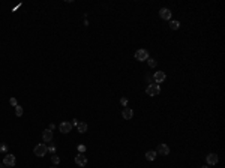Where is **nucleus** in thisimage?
Instances as JSON below:
<instances>
[{"label": "nucleus", "mask_w": 225, "mask_h": 168, "mask_svg": "<svg viewBox=\"0 0 225 168\" xmlns=\"http://www.w3.org/2000/svg\"><path fill=\"white\" fill-rule=\"evenodd\" d=\"M33 153L38 156V158H44L45 155L48 153V147H47V144H36V147L33 149Z\"/></svg>", "instance_id": "obj_1"}, {"label": "nucleus", "mask_w": 225, "mask_h": 168, "mask_svg": "<svg viewBox=\"0 0 225 168\" xmlns=\"http://www.w3.org/2000/svg\"><path fill=\"white\" fill-rule=\"evenodd\" d=\"M146 93H147L149 96H158V95L161 93V87H159V84H156V83L149 84L147 89H146Z\"/></svg>", "instance_id": "obj_2"}, {"label": "nucleus", "mask_w": 225, "mask_h": 168, "mask_svg": "<svg viewBox=\"0 0 225 168\" xmlns=\"http://www.w3.org/2000/svg\"><path fill=\"white\" fill-rule=\"evenodd\" d=\"M134 57H135V60H138V62H144V60L149 59V51L144 50V48H140V50L135 51Z\"/></svg>", "instance_id": "obj_3"}, {"label": "nucleus", "mask_w": 225, "mask_h": 168, "mask_svg": "<svg viewBox=\"0 0 225 168\" xmlns=\"http://www.w3.org/2000/svg\"><path fill=\"white\" fill-rule=\"evenodd\" d=\"M15 164H17V158H15L14 155L8 153V155L3 158V165H5V167L14 168V167H15Z\"/></svg>", "instance_id": "obj_4"}, {"label": "nucleus", "mask_w": 225, "mask_h": 168, "mask_svg": "<svg viewBox=\"0 0 225 168\" xmlns=\"http://www.w3.org/2000/svg\"><path fill=\"white\" fill-rule=\"evenodd\" d=\"M206 162H207L209 167H210V165H216V164L219 162V156H218L216 153H209V155L206 156Z\"/></svg>", "instance_id": "obj_5"}, {"label": "nucleus", "mask_w": 225, "mask_h": 168, "mask_svg": "<svg viewBox=\"0 0 225 168\" xmlns=\"http://www.w3.org/2000/svg\"><path fill=\"white\" fill-rule=\"evenodd\" d=\"M165 78H167V75H165V72H164V71H156V72L153 74V81H155L156 84L164 83V81H165Z\"/></svg>", "instance_id": "obj_6"}, {"label": "nucleus", "mask_w": 225, "mask_h": 168, "mask_svg": "<svg viewBox=\"0 0 225 168\" xmlns=\"http://www.w3.org/2000/svg\"><path fill=\"white\" fill-rule=\"evenodd\" d=\"M72 123L71 122H62L60 125H59V131L62 132V134H69L71 131H72Z\"/></svg>", "instance_id": "obj_7"}, {"label": "nucleus", "mask_w": 225, "mask_h": 168, "mask_svg": "<svg viewBox=\"0 0 225 168\" xmlns=\"http://www.w3.org/2000/svg\"><path fill=\"white\" fill-rule=\"evenodd\" d=\"M156 153L164 155V156H168V155H170V147H168V144L161 143V144L158 146V149H156Z\"/></svg>", "instance_id": "obj_8"}, {"label": "nucleus", "mask_w": 225, "mask_h": 168, "mask_svg": "<svg viewBox=\"0 0 225 168\" xmlns=\"http://www.w3.org/2000/svg\"><path fill=\"white\" fill-rule=\"evenodd\" d=\"M75 164H77L78 167H86V165H87V158H86L83 153H78V155L75 156Z\"/></svg>", "instance_id": "obj_9"}, {"label": "nucleus", "mask_w": 225, "mask_h": 168, "mask_svg": "<svg viewBox=\"0 0 225 168\" xmlns=\"http://www.w3.org/2000/svg\"><path fill=\"white\" fill-rule=\"evenodd\" d=\"M159 17H161L162 20H165V21H170V20H171V11H170L168 8H162V9L159 11Z\"/></svg>", "instance_id": "obj_10"}, {"label": "nucleus", "mask_w": 225, "mask_h": 168, "mask_svg": "<svg viewBox=\"0 0 225 168\" xmlns=\"http://www.w3.org/2000/svg\"><path fill=\"white\" fill-rule=\"evenodd\" d=\"M122 117H123L125 120H131V119L134 117V110H132V108L125 107V108H123V111H122Z\"/></svg>", "instance_id": "obj_11"}, {"label": "nucleus", "mask_w": 225, "mask_h": 168, "mask_svg": "<svg viewBox=\"0 0 225 168\" xmlns=\"http://www.w3.org/2000/svg\"><path fill=\"white\" fill-rule=\"evenodd\" d=\"M42 138H44L45 143H50L53 140V131L51 129H45L44 132H42Z\"/></svg>", "instance_id": "obj_12"}, {"label": "nucleus", "mask_w": 225, "mask_h": 168, "mask_svg": "<svg viewBox=\"0 0 225 168\" xmlns=\"http://www.w3.org/2000/svg\"><path fill=\"white\" fill-rule=\"evenodd\" d=\"M156 155H158V153H156V150H149V152H146V155H144V156H146V159H147V161H155V159H156Z\"/></svg>", "instance_id": "obj_13"}, {"label": "nucleus", "mask_w": 225, "mask_h": 168, "mask_svg": "<svg viewBox=\"0 0 225 168\" xmlns=\"http://www.w3.org/2000/svg\"><path fill=\"white\" fill-rule=\"evenodd\" d=\"M87 123H84V122H81V123H78L77 125V131L80 132V134H84V132H87Z\"/></svg>", "instance_id": "obj_14"}, {"label": "nucleus", "mask_w": 225, "mask_h": 168, "mask_svg": "<svg viewBox=\"0 0 225 168\" xmlns=\"http://www.w3.org/2000/svg\"><path fill=\"white\" fill-rule=\"evenodd\" d=\"M170 27H171L173 30H179V29H180V23H179V21H176V20H170Z\"/></svg>", "instance_id": "obj_15"}, {"label": "nucleus", "mask_w": 225, "mask_h": 168, "mask_svg": "<svg viewBox=\"0 0 225 168\" xmlns=\"http://www.w3.org/2000/svg\"><path fill=\"white\" fill-rule=\"evenodd\" d=\"M51 162H53L54 165H59V164H60V158H59V156L54 153V155L51 156Z\"/></svg>", "instance_id": "obj_16"}, {"label": "nucleus", "mask_w": 225, "mask_h": 168, "mask_svg": "<svg viewBox=\"0 0 225 168\" xmlns=\"http://www.w3.org/2000/svg\"><path fill=\"white\" fill-rule=\"evenodd\" d=\"M15 114H17V117H21V116H23V107L17 105V107H15Z\"/></svg>", "instance_id": "obj_17"}, {"label": "nucleus", "mask_w": 225, "mask_h": 168, "mask_svg": "<svg viewBox=\"0 0 225 168\" xmlns=\"http://www.w3.org/2000/svg\"><path fill=\"white\" fill-rule=\"evenodd\" d=\"M147 65H149L150 68H156V60H155V59H150V57H149V59H147Z\"/></svg>", "instance_id": "obj_18"}, {"label": "nucleus", "mask_w": 225, "mask_h": 168, "mask_svg": "<svg viewBox=\"0 0 225 168\" xmlns=\"http://www.w3.org/2000/svg\"><path fill=\"white\" fill-rule=\"evenodd\" d=\"M9 104H11L12 107H17V105H18V102H17L15 98H11V99H9Z\"/></svg>", "instance_id": "obj_19"}, {"label": "nucleus", "mask_w": 225, "mask_h": 168, "mask_svg": "<svg viewBox=\"0 0 225 168\" xmlns=\"http://www.w3.org/2000/svg\"><path fill=\"white\" fill-rule=\"evenodd\" d=\"M120 104H122L123 107H128V98H122V99H120Z\"/></svg>", "instance_id": "obj_20"}, {"label": "nucleus", "mask_w": 225, "mask_h": 168, "mask_svg": "<svg viewBox=\"0 0 225 168\" xmlns=\"http://www.w3.org/2000/svg\"><path fill=\"white\" fill-rule=\"evenodd\" d=\"M78 152H80V153L86 152V146H78Z\"/></svg>", "instance_id": "obj_21"}, {"label": "nucleus", "mask_w": 225, "mask_h": 168, "mask_svg": "<svg viewBox=\"0 0 225 168\" xmlns=\"http://www.w3.org/2000/svg\"><path fill=\"white\" fill-rule=\"evenodd\" d=\"M48 150H50V152H51V153H53V155H54V150H56V147H54V146H51V147H50V149H48Z\"/></svg>", "instance_id": "obj_22"}, {"label": "nucleus", "mask_w": 225, "mask_h": 168, "mask_svg": "<svg viewBox=\"0 0 225 168\" xmlns=\"http://www.w3.org/2000/svg\"><path fill=\"white\" fill-rule=\"evenodd\" d=\"M6 150V146H0V152H5Z\"/></svg>", "instance_id": "obj_23"}, {"label": "nucleus", "mask_w": 225, "mask_h": 168, "mask_svg": "<svg viewBox=\"0 0 225 168\" xmlns=\"http://www.w3.org/2000/svg\"><path fill=\"white\" fill-rule=\"evenodd\" d=\"M201 168H209V165H203V167Z\"/></svg>", "instance_id": "obj_24"}, {"label": "nucleus", "mask_w": 225, "mask_h": 168, "mask_svg": "<svg viewBox=\"0 0 225 168\" xmlns=\"http://www.w3.org/2000/svg\"><path fill=\"white\" fill-rule=\"evenodd\" d=\"M0 168H5V165H3V164H2V165H0Z\"/></svg>", "instance_id": "obj_25"}, {"label": "nucleus", "mask_w": 225, "mask_h": 168, "mask_svg": "<svg viewBox=\"0 0 225 168\" xmlns=\"http://www.w3.org/2000/svg\"><path fill=\"white\" fill-rule=\"evenodd\" d=\"M51 168H57V167H56V165H54V167H51Z\"/></svg>", "instance_id": "obj_26"}]
</instances>
